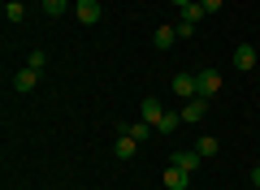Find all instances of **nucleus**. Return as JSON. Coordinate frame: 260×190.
Returning a JSON list of instances; mask_svg holds the SVG:
<instances>
[{
  "instance_id": "nucleus-1",
  "label": "nucleus",
  "mask_w": 260,
  "mask_h": 190,
  "mask_svg": "<svg viewBox=\"0 0 260 190\" xmlns=\"http://www.w3.org/2000/svg\"><path fill=\"white\" fill-rule=\"evenodd\" d=\"M169 87H174V95H182V104L200 95V82H195V73H174V82H169Z\"/></svg>"
},
{
  "instance_id": "nucleus-2",
  "label": "nucleus",
  "mask_w": 260,
  "mask_h": 190,
  "mask_svg": "<svg viewBox=\"0 0 260 190\" xmlns=\"http://www.w3.org/2000/svg\"><path fill=\"white\" fill-rule=\"evenodd\" d=\"M195 82H200V95H204V100H213L217 91H221V73H217V69H200Z\"/></svg>"
},
{
  "instance_id": "nucleus-3",
  "label": "nucleus",
  "mask_w": 260,
  "mask_h": 190,
  "mask_svg": "<svg viewBox=\"0 0 260 190\" xmlns=\"http://www.w3.org/2000/svg\"><path fill=\"white\" fill-rule=\"evenodd\" d=\"M178 112H182V121H186V126H195V121H204V112H208V100H204V95H195V100H186Z\"/></svg>"
},
{
  "instance_id": "nucleus-4",
  "label": "nucleus",
  "mask_w": 260,
  "mask_h": 190,
  "mask_svg": "<svg viewBox=\"0 0 260 190\" xmlns=\"http://www.w3.org/2000/svg\"><path fill=\"white\" fill-rule=\"evenodd\" d=\"M35 87H39V69H30V65H22V69L13 73V91H22V95H30Z\"/></svg>"
},
{
  "instance_id": "nucleus-5",
  "label": "nucleus",
  "mask_w": 260,
  "mask_h": 190,
  "mask_svg": "<svg viewBox=\"0 0 260 190\" xmlns=\"http://www.w3.org/2000/svg\"><path fill=\"white\" fill-rule=\"evenodd\" d=\"M74 18L83 22V26H95V22H100V0H78V5H74Z\"/></svg>"
},
{
  "instance_id": "nucleus-6",
  "label": "nucleus",
  "mask_w": 260,
  "mask_h": 190,
  "mask_svg": "<svg viewBox=\"0 0 260 190\" xmlns=\"http://www.w3.org/2000/svg\"><path fill=\"white\" fill-rule=\"evenodd\" d=\"M234 69H243V73L256 69V48H251V44H239V48H234Z\"/></svg>"
},
{
  "instance_id": "nucleus-7",
  "label": "nucleus",
  "mask_w": 260,
  "mask_h": 190,
  "mask_svg": "<svg viewBox=\"0 0 260 190\" xmlns=\"http://www.w3.org/2000/svg\"><path fill=\"white\" fill-rule=\"evenodd\" d=\"M186 181H191V173L178 169V164H169L165 169V190H186Z\"/></svg>"
},
{
  "instance_id": "nucleus-8",
  "label": "nucleus",
  "mask_w": 260,
  "mask_h": 190,
  "mask_svg": "<svg viewBox=\"0 0 260 190\" xmlns=\"http://www.w3.org/2000/svg\"><path fill=\"white\" fill-rule=\"evenodd\" d=\"M135 151H139V143H135L130 134H117V138H113V156H117V160H130Z\"/></svg>"
},
{
  "instance_id": "nucleus-9",
  "label": "nucleus",
  "mask_w": 260,
  "mask_h": 190,
  "mask_svg": "<svg viewBox=\"0 0 260 190\" xmlns=\"http://www.w3.org/2000/svg\"><path fill=\"white\" fill-rule=\"evenodd\" d=\"M200 160H204L200 151H174V156H169V164H178V169H186V173L200 169Z\"/></svg>"
},
{
  "instance_id": "nucleus-10",
  "label": "nucleus",
  "mask_w": 260,
  "mask_h": 190,
  "mask_svg": "<svg viewBox=\"0 0 260 190\" xmlns=\"http://www.w3.org/2000/svg\"><path fill=\"white\" fill-rule=\"evenodd\" d=\"M152 130H156V126H148V121H130V126H117V134H130L135 143H143Z\"/></svg>"
},
{
  "instance_id": "nucleus-11",
  "label": "nucleus",
  "mask_w": 260,
  "mask_h": 190,
  "mask_svg": "<svg viewBox=\"0 0 260 190\" xmlns=\"http://www.w3.org/2000/svg\"><path fill=\"white\" fill-rule=\"evenodd\" d=\"M174 39H178V26H156L152 30V44L165 52V48H174Z\"/></svg>"
},
{
  "instance_id": "nucleus-12",
  "label": "nucleus",
  "mask_w": 260,
  "mask_h": 190,
  "mask_svg": "<svg viewBox=\"0 0 260 190\" xmlns=\"http://www.w3.org/2000/svg\"><path fill=\"white\" fill-rule=\"evenodd\" d=\"M160 117H165V108H160V100H143V121H148V126H160Z\"/></svg>"
},
{
  "instance_id": "nucleus-13",
  "label": "nucleus",
  "mask_w": 260,
  "mask_h": 190,
  "mask_svg": "<svg viewBox=\"0 0 260 190\" xmlns=\"http://www.w3.org/2000/svg\"><path fill=\"white\" fill-rule=\"evenodd\" d=\"M208 18V9H204V5H200V0H191V5H186V9H182V22H191V26H200V22H204Z\"/></svg>"
},
{
  "instance_id": "nucleus-14",
  "label": "nucleus",
  "mask_w": 260,
  "mask_h": 190,
  "mask_svg": "<svg viewBox=\"0 0 260 190\" xmlns=\"http://www.w3.org/2000/svg\"><path fill=\"white\" fill-rule=\"evenodd\" d=\"M26 18V5L22 0H5V22H22Z\"/></svg>"
},
{
  "instance_id": "nucleus-15",
  "label": "nucleus",
  "mask_w": 260,
  "mask_h": 190,
  "mask_svg": "<svg viewBox=\"0 0 260 190\" xmlns=\"http://www.w3.org/2000/svg\"><path fill=\"white\" fill-rule=\"evenodd\" d=\"M44 13L48 18H61V13H70V0H44Z\"/></svg>"
},
{
  "instance_id": "nucleus-16",
  "label": "nucleus",
  "mask_w": 260,
  "mask_h": 190,
  "mask_svg": "<svg viewBox=\"0 0 260 190\" xmlns=\"http://www.w3.org/2000/svg\"><path fill=\"white\" fill-rule=\"evenodd\" d=\"M178 126H182V112H165V117H160V134H169V130H178Z\"/></svg>"
},
{
  "instance_id": "nucleus-17",
  "label": "nucleus",
  "mask_w": 260,
  "mask_h": 190,
  "mask_svg": "<svg viewBox=\"0 0 260 190\" xmlns=\"http://www.w3.org/2000/svg\"><path fill=\"white\" fill-rule=\"evenodd\" d=\"M195 151H200V156H204V160H208V156H217V138H200V143H195Z\"/></svg>"
},
{
  "instance_id": "nucleus-18",
  "label": "nucleus",
  "mask_w": 260,
  "mask_h": 190,
  "mask_svg": "<svg viewBox=\"0 0 260 190\" xmlns=\"http://www.w3.org/2000/svg\"><path fill=\"white\" fill-rule=\"evenodd\" d=\"M26 65H30V69H44L48 56H44V52H30V56H26Z\"/></svg>"
},
{
  "instance_id": "nucleus-19",
  "label": "nucleus",
  "mask_w": 260,
  "mask_h": 190,
  "mask_svg": "<svg viewBox=\"0 0 260 190\" xmlns=\"http://www.w3.org/2000/svg\"><path fill=\"white\" fill-rule=\"evenodd\" d=\"M200 5H204L208 13H217V9H221V5H225V0H200Z\"/></svg>"
},
{
  "instance_id": "nucleus-20",
  "label": "nucleus",
  "mask_w": 260,
  "mask_h": 190,
  "mask_svg": "<svg viewBox=\"0 0 260 190\" xmlns=\"http://www.w3.org/2000/svg\"><path fill=\"white\" fill-rule=\"evenodd\" d=\"M251 186H260V164H256V169H251Z\"/></svg>"
},
{
  "instance_id": "nucleus-21",
  "label": "nucleus",
  "mask_w": 260,
  "mask_h": 190,
  "mask_svg": "<svg viewBox=\"0 0 260 190\" xmlns=\"http://www.w3.org/2000/svg\"><path fill=\"white\" fill-rule=\"evenodd\" d=\"M169 5H178V9H186V5H191V0H169Z\"/></svg>"
},
{
  "instance_id": "nucleus-22",
  "label": "nucleus",
  "mask_w": 260,
  "mask_h": 190,
  "mask_svg": "<svg viewBox=\"0 0 260 190\" xmlns=\"http://www.w3.org/2000/svg\"><path fill=\"white\" fill-rule=\"evenodd\" d=\"M251 190H260V186H251Z\"/></svg>"
},
{
  "instance_id": "nucleus-23",
  "label": "nucleus",
  "mask_w": 260,
  "mask_h": 190,
  "mask_svg": "<svg viewBox=\"0 0 260 190\" xmlns=\"http://www.w3.org/2000/svg\"><path fill=\"white\" fill-rule=\"evenodd\" d=\"M95 190H100V186H95Z\"/></svg>"
}]
</instances>
